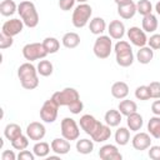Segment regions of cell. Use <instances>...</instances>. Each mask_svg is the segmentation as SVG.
<instances>
[{
	"label": "cell",
	"instance_id": "cell-1",
	"mask_svg": "<svg viewBox=\"0 0 160 160\" xmlns=\"http://www.w3.org/2000/svg\"><path fill=\"white\" fill-rule=\"evenodd\" d=\"M39 72L36 66H34L30 61L21 64L18 68V78L20 84L26 90H34L39 86Z\"/></svg>",
	"mask_w": 160,
	"mask_h": 160
},
{
	"label": "cell",
	"instance_id": "cell-2",
	"mask_svg": "<svg viewBox=\"0 0 160 160\" xmlns=\"http://www.w3.org/2000/svg\"><path fill=\"white\" fill-rule=\"evenodd\" d=\"M114 51H115V60L119 66L129 68L130 65H132L134 54H132V49L129 41L119 40L114 46Z\"/></svg>",
	"mask_w": 160,
	"mask_h": 160
},
{
	"label": "cell",
	"instance_id": "cell-3",
	"mask_svg": "<svg viewBox=\"0 0 160 160\" xmlns=\"http://www.w3.org/2000/svg\"><path fill=\"white\" fill-rule=\"evenodd\" d=\"M18 12L24 21L25 26L28 28H35L39 24V14L34 5V2L29 0H24L18 5Z\"/></svg>",
	"mask_w": 160,
	"mask_h": 160
},
{
	"label": "cell",
	"instance_id": "cell-4",
	"mask_svg": "<svg viewBox=\"0 0 160 160\" xmlns=\"http://www.w3.org/2000/svg\"><path fill=\"white\" fill-rule=\"evenodd\" d=\"M91 15H92V9L89 4H86V2L79 4L72 11V18H71L72 25L78 29H81V28L86 26Z\"/></svg>",
	"mask_w": 160,
	"mask_h": 160
},
{
	"label": "cell",
	"instance_id": "cell-5",
	"mask_svg": "<svg viewBox=\"0 0 160 160\" xmlns=\"http://www.w3.org/2000/svg\"><path fill=\"white\" fill-rule=\"evenodd\" d=\"M92 51L98 59H108L112 51V41L109 35H99L94 42Z\"/></svg>",
	"mask_w": 160,
	"mask_h": 160
},
{
	"label": "cell",
	"instance_id": "cell-6",
	"mask_svg": "<svg viewBox=\"0 0 160 160\" xmlns=\"http://www.w3.org/2000/svg\"><path fill=\"white\" fill-rule=\"evenodd\" d=\"M49 55L42 45V42H30L26 44L22 48V56L25 58V60L32 62L35 60H41L45 59V56Z\"/></svg>",
	"mask_w": 160,
	"mask_h": 160
},
{
	"label": "cell",
	"instance_id": "cell-7",
	"mask_svg": "<svg viewBox=\"0 0 160 160\" xmlns=\"http://www.w3.org/2000/svg\"><path fill=\"white\" fill-rule=\"evenodd\" d=\"M51 98L59 104V106H69L72 102H75L76 100H79L80 95H79V91L76 89L65 88V89H62L60 91L54 92Z\"/></svg>",
	"mask_w": 160,
	"mask_h": 160
},
{
	"label": "cell",
	"instance_id": "cell-8",
	"mask_svg": "<svg viewBox=\"0 0 160 160\" xmlns=\"http://www.w3.org/2000/svg\"><path fill=\"white\" fill-rule=\"evenodd\" d=\"M59 108H60L59 104H58L52 98L48 99V100L42 104V106H41V109H40V119H41L44 122H46V124L54 122V121L56 120V118H58Z\"/></svg>",
	"mask_w": 160,
	"mask_h": 160
},
{
	"label": "cell",
	"instance_id": "cell-9",
	"mask_svg": "<svg viewBox=\"0 0 160 160\" xmlns=\"http://www.w3.org/2000/svg\"><path fill=\"white\" fill-rule=\"evenodd\" d=\"M60 129H61V136L65 138L69 141L72 140H78L80 136V129L78 122L71 119V118H64L61 120L60 124Z\"/></svg>",
	"mask_w": 160,
	"mask_h": 160
},
{
	"label": "cell",
	"instance_id": "cell-10",
	"mask_svg": "<svg viewBox=\"0 0 160 160\" xmlns=\"http://www.w3.org/2000/svg\"><path fill=\"white\" fill-rule=\"evenodd\" d=\"M126 35H128V39L130 40V42L138 48H141V46H145L148 44V36H146V32L138 28V26H131L130 29H128L126 31Z\"/></svg>",
	"mask_w": 160,
	"mask_h": 160
},
{
	"label": "cell",
	"instance_id": "cell-11",
	"mask_svg": "<svg viewBox=\"0 0 160 160\" xmlns=\"http://www.w3.org/2000/svg\"><path fill=\"white\" fill-rule=\"evenodd\" d=\"M24 26H25V24H24L22 20H20V19H10V20H6L2 24L1 32L8 35V36H12L14 38V36L19 35L22 31Z\"/></svg>",
	"mask_w": 160,
	"mask_h": 160
},
{
	"label": "cell",
	"instance_id": "cell-12",
	"mask_svg": "<svg viewBox=\"0 0 160 160\" xmlns=\"http://www.w3.org/2000/svg\"><path fill=\"white\" fill-rule=\"evenodd\" d=\"M46 134V129L44 126V124L39 122V121H32L26 126V135L29 136L30 140L32 141H40L44 139Z\"/></svg>",
	"mask_w": 160,
	"mask_h": 160
},
{
	"label": "cell",
	"instance_id": "cell-13",
	"mask_svg": "<svg viewBox=\"0 0 160 160\" xmlns=\"http://www.w3.org/2000/svg\"><path fill=\"white\" fill-rule=\"evenodd\" d=\"M131 145L138 151L148 150L151 146V135L149 132H138L134 135L131 140Z\"/></svg>",
	"mask_w": 160,
	"mask_h": 160
},
{
	"label": "cell",
	"instance_id": "cell-14",
	"mask_svg": "<svg viewBox=\"0 0 160 160\" xmlns=\"http://www.w3.org/2000/svg\"><path fill=\"white\" fill-rule=\"evenodd\" d=\"M99 158L102 160H121L122 155L120 154L116 145L105 144L99 150Z\"/></svg>",
	"mask_w": 160,
	"mask_h": 160
},
{
	"label": "cell",
	"instance_id": "cell-15",
	"mask_svg": "<svg viewBox=\"0 0 160 160\" xmlns=\"http://www.w3.org/2000/svg\"><path fill=\"white\" fill-rule=\"evenodd\" d=\"M125 31H126V29H125V25L121 20H112L108 25L109 36L114 40H121L122 36L125 35Z\"/></svg>",
	"mask_w": 160,
	"mask_h": 160
},
{
	"label": "cell",
	"instance_id": "cell-16",
	"mask_svg": "<svg viewBox=\"0 0 160 160\" xmlns=\"http://www.w3.org/2000/svg\"><path fill=\"white\" fill-rule=\"evenodd\" d=\"M99 124H100V121L96 120V119H95L92 115H90V114L82 115V116L80 118V121H79L80 128H81L88 135H91V134L96 130V128L99 126Z\"/></svg>",
	"mask_w": 160,
	"mask_h": 160
},
{
	"label": "cell",
	"instance_id": "cell-17",
	"mask_svg": "<svg viewBox=\"0 0 160 160\" xmlns=\"http://www.w3.org/2000/svg\"><path fill=\"white\" fill-rule=\"evenodd\" d=\"M111 136V130L110 126L108 124H102L100 122L99 126L96 128V130L90 135V138L95 141V142H104L106 140H109Z\"/></svg>",
	"mask_w": 160,
	"mask_h": 160
},
{
	"label": "cell",
	"instance_id": "cell-18",
	"mask_svg": "<svg viewBox=\"0 0 160 160\" xmlns=\"http://www.w3.org/2000/svg\"><path fill=\"white\" fill-rule=\"evenodd\" d=\"M51 151H54L58 155H65L70 151V141L66 140L65 138H55L51 141Z\"/></svg>",
	"mask_w": 160,
	"mask_h": 160
},
{
	"label": "cell",
	"instance_id": "cell-19",
	"mask_svg": "<svg viewBox=\"0 0 160 160\" xmlns=\"http://www.w3.org/2000/svg\"><path fill=\"white\" fill-rule=\"evenodd\" d=\"M111 95L115 99L122 100L129 95V85L124 81H116L111 86Z\"/></svg>",
	"mask_w": 160,
	"mask_h": 160
},
{
	"label": "cell",
	"instance_id": "cell-20",
	"mask_svg": "<svg viewBox=\"0 0 160 160\" xmlns=\"http://www.w3.org/2000/svg\"><path fill=\"white\" fill-rule=\"evenodd\" d=\"M136 4L132 1V2H129V4H125V5H118V14L121 19H125V20H130L135 16L136 14Z\"/></svg>",
	"mask_w": 160,
	"mask_h": 160
},
{
	"label": "cell",
	"instance_id": "cell-21",
	"mask_svg": "<svg viewBox=\"0 0 160 160\" xmlns=\"http://www.w3.org/2000/svg\"><path fill=\"white\" fill-rule=\"evenodd\" d=\"M121 119H122V114L119 111V110H115V109H110L105 112L104 115V120H105V124H108L110 128H116L120 125L121 122Z\"/></svg>",
	"mask_w": 160,
	"mask_h": 160
},
{
	"label": "cell",
	"instance_id": "cell-22",
	"mask_svg": "<svg viewBox=\"0 0 160 160\" xmlns=\"http://www.w3.org/2000/svg\"><path fill=\"white\" fill-rule=\"evenodd\" d=\"M126 124H128V128L130 129V131L136 132V131L141 130V128L144 125V120H142V116L136 111V112H132L129 116H126Z\"/></svg>",
	"mask_w": 160,
	"mask_h": 160
},
{
	"label": "cell",
	"instance_id": "cell-23",
	"mask_svg": "<svg viewBox=\"0 0 160 160\" xmlns=\"http://www.w3.org/2000/svg\"><path fill=\"white\" fill-rule=\"evenodd\" d=\"M158 25H159L158 18H156L152 12L149 14V15L142 16L141 26H142V30H144L145 32H155V30L158 29Z\"/></svg>",
	"mask_w": 160,
	"mask_h": 160
},
{
	"label": "cell",
	"instance_id": "cell-24",
	"mask_svg": "<svg viewBox=\"0 0 160 160\" xmlns=\"http://www.w3.org/2000/svg\"><path fill=\"white\" fill-rule=\"evenodd\" d=\"M89 30L91 34L94 35H102V32L106 30V22L100 16H96L94 19L90 20V24H89Z\"/></svg>",
	"mask_w": 160,
	"mask_h": 160
},
{
	"label": "cell",
	"instance_id": "cell-25",
	"mask_svg": "<svg viewBox=\"0 0 160 160\" xmlns=\"http://www.w3.org/2000/svg\"><path fill=\"white\" fill-rule=\"evenodd\" d=\"M154 58V50L150 48V46H141L139 48L138 52H136V60L142 64V65H146L149 64Z\"/></svg>",
	"mask_w": 160,
	"mask_h": 160
},
{
	"label": "cell",
	"instance_id": "cell-26",
	"mask_svg": "<svg viewBox=\"0 0 160 160\" xmlns=\"http://www.w3.org/2000/svg\"><path fill=\"white\" fill-rule=\"evenodd\" d=\"M118 110L124 115V116H129L130 114L132 112H136L138 111V105L134 100H129V99H122L120 102H119V106H118Z\"/></svg>",
	"mask_w": 160,
	"mask_h": 160
},
{
	"label": "cell",
	"instance_id": "cell-27",
	"mask_svg": "<svg viewBox=\"0 0 160 160\" xmlns=\"http://www.w3.org/2000/svg\"><path fill=\"white\" fill-rule=\"evenodd\" d=\"M61 42L66 49H75L80 44V36H79L78 32L70 31V32L64 34V36L61 39Z\"/></svg>",
	"mask_w": 160,
	"mask_h": 160
},
{
	"label": "cell",
	"instance_id": "cell-28",
	"mask_svg": "<svg viewBox=\"0 0 160 160\" xmlns=\"http://www.w3.org/2000/svg\"><path fill=\"white\" fill-rule=\"evenodd\" d=\"M115 142L120 146H125L129 141H130V129L128 128H124V126H120L116 131H115Z\"/></svg>",
	"mask_w": 160,
	"mask_h": 160
},
{
	"label": "cell",
	"instance_id": "cell-29",
	"mask_svg": "<svg viewBox=\"0 0 160 160\" xmlns=\"http://www.w3.org/2000/svg\"><path fill=\"white\" fill-rule=\"evenodd\" d=\"M76 151L79 154H82V155H88V154H91L92 150H94V140L91 139H80L76 141Z\"/></svg>",
	"mask_w": 160,
	"mask_h": 160
},
{
	"label": "cell",
	"instance_id": "cell-30",
	"mask_svg": "<svg viewBox=\"0 0 160 160\" xmlns=\"http://www.w3.org/2000/svg\"><path fill=\"white\" fill-rule=\"evenodd\" d=\"M148 131L152 138L160 140V116L154 115L152 118L149 119V121H148Z\"/></svg>",
	"mask_w": 160,
	"mask_h": 160
},
{
	"label": "cell",
	"instance_id": "cell-31",
	"mask_svg": "<svg viewBox=\"0 0 160 160\" xmlns=\"http://www.w3.org/2000/svg\"><path fill=\"white\" fill-rule=\"evenodd\" d=\"M21 134H22V131H21L20 125H18V124H15V122L8 124V125L5 126V129H4V136H5L8 140H10V141H12L14 139H16V138L20 136Z\"/></svg>",
	"mask_w": 160,
	"mask_h": 160
},
{
	"label": "cell",
	"instance_id": "cell-32",
	"mask_svg": "<svg viewBox=\"0 0 160 160\" xmlns=\"http://www.w3.org/2000/svg\"><path fill=\"white\" fill-rule=\"evenodd\" d=\"M51 145H49L46 141H36V144L32 148V152L36 158H48L50 154Z\"/></svg>",
	"mask_w": 160,
	"mask_h": 160
},
{
	"label": "cell",
	"instance_id": "cell-33",
	"mask_svg": "<svg viewBox=\"0 0 160 160\" xmlns=\"http://www.w3.org/2000/svg\"><path fill=\"white\" fill-rule=\"evenodd\" d=\"M18 11V5L14 0H2L0 2V14L2 16H11Z\"/></svg>",
	"mask_w": 160,
	"mask_h": 160
},
{
	"label": "cell",
	"instance_id": "cell-34",
	"mask_svg": "<svg viewBox=\"0 0 160 160\" xmlns=\"http://www.w3.org/2000/svg\"><path fill=\"white\" fill-rule=\"evenodd\" d=\"M42 45L46 50L48 54H55L59 51L60 49V42L56 38H52V36H48L42 40Z\"/></svg>",
	"mask_w": 160,
	"mask_h": 160
},
{
	"label": "cell",
	"instance_id": "cell-35",
	"mask_svg": "<svg viewBox=\"0 0 160 160\" xmlns=\"http://www.w3.org/2000/svg\"><path fill=\"white\" fill-rule=\"evenodd\" d=\"M36 69H38L39 75H41V76H45V78H46V76H50V75L52 74V71H54V65L51 64V61L41 59V60L39 61V64H38Z\"/></svg>",
	"mask_w": 160,
	"mask_h": 160
},
{
	"label": "cell",
	"instance_id": "cell-36",
	"mask_svg": "<svg viewBox=\"0 0 160 160\" xmlns=\"http://www.w3.org/2000/svg\"><path fill=\"white\" fill-rule=\"evenodd\" d=\"M10 142H11V146H12L15 150L21 151V150H25V149L29 146V136L21 134L20 136H18L16 139H14V140L10 141Z\"/></svg>",
	"mask_w": 160,
	"mask_h": 160
},
{
	"label": "cell",
	"instance_id": "cell-37",
	"mask_svg": "<svg viewBox=\"0 0 160 160\" xmlns=\"http://www.w3.org/2000/svg\"><path fill=\"white\" fill-rule=\"evenodd\" d=\"M136 11L142 16L149 15L152 12V5L149 0H139L136 2Z\"/></svg>",
	"mask_w": 160,
	"mask_h": 160
},
{
	"label": "cell",
	"instance_id": "cell-38",
	"mask_svg": "<svg viewBox=\"0 0 160 160\" xmlns=\"http://www.w3.org/2000/svg\"><path fill=\"white\" fill-rule=\"evenodd\" d=\"M135 98L138 100H141V101H146V100L151 99L149 86L148 85H140V86H138L136 90H135Z\"/></svg>",
	"mask_w": 160,
	"mask_h": 160
},
{
	"label": "cell",
	"instance_id": "cell-39",
	"mask_svg": "<svg viewBox=\"0 0 160 160\" xmlns=\"http://www.w3.org/2000/svg\"><path fill=\"white\" fill-rule=\"evenodd\" d=\"M148 86L151 99H160V81H151Z\"/></svg>",
	"mask_w": 160,
	"mask_h": 160
},
{
	"label": "cell",
	"instance_id": "cell-40",
	"mask_svg": "<svg viewBox=\"0 0 160 160\" xmlns=\"http://www.w3.org/2000/svg\"><path fill=\"white\" fill-rule=\"evenodd\" d=\"M148 46H150L152 50H160V34H152L150 38H148Z\"/></svg>",
	"mask_w": 160,
	"mask_h": 160
},
{
	"label": "cell",
	"instance_id": "cell-41",
	"mask_svg": "<svg viewBox=\"0 0 160 160\" xmlns=\"http://www.w3.org/2000/svg\"><path fill=\"white\" fill-rule=\"evenodd\" d=\"M14 44V40H12V36H8L5 34H0V49L1 50H5L8 48H10L11 45Z\"/></svg>",
	"mask_w": 160,
	"mask_h": 160
},
{
	"label": "cell",
	"instance_id": "cell-42",
	"mask_svg": "<svg viewBox=\"0 0 160 160\" xmlns=\"http://www.w3.org/2000/svg\"><path fill=\"white\" fill-rule=\"evenodd\" d=\"M68 109L70 110V112H71V114L78 115V114H80V112L82 111V109H84V104H82V101L79 99V100H76L75 102H72L71 105H69V106H68Z\"/></svg>",
	"mask_w": 160,
	"mask_h": 160
},
{
	"label": "cell",
	"instance_id": "cell-43",
	"mask_svg": "<svg viewBox=\"0 0 160 160\" xmlns=\"http://www.w3.org/2000/svg\"><path fill=\"white\" fill-rule=\"evenodd\" d=\"M148 155L152 160H160V145H151L149 148Z\"/></svg>",
	"mask_w": 160,
	"mask_h": 160
},
{
	"label": "cell",
	"instance_id": "cell-44",
	"mask_svg": "<svg viewBox=\"0 0 160 160\" xmlns=\"http://www.w3.org/2000/svg\"><path fill=\"white\" fill-rule=\"evenodd\" d=\"M35 158H36L35 154L32 151H29V150H21L18 154L19 160H35Z\"/></svg>",
	"mask_w": 160,
	"mask_h": 160
},
{
	"label": "cell",
	"instance_id": "cell-45",
	"mask_svg": "<svg viewBox=\"0 0 160 160\" xmlns=\"http://www.w3.org/2000/svg\"><path fill=\"white\" fill-rule=\"evenodd\" d=\"M76 0H59V8L64 11H69L74 8Z\"/></svg>",
	"mask_w": 160,
	"mask_h": 160
},
{
	"label": "cell",
	"instance_id": "cell-46",
	"mask_svg": "<svg viewBox=\"0 0 160 160\" xmlns=\"http://www.w3.org/2000/svg\"><path fill=\"white\" fill-rule=\"evenodd\" d=\"M18 156L12 150H4L1 154V160H16Z\"/></svg>",
	"mask_w": 160,
	"mask_h": 160
},
{
	"label": "cell",
	"instance_id": "cell-47",
	"mask_svg": "<svg viewBox=\"0 0 160 160\" xmlns=\"http://www.w3.org/2000/svg\"><path fill=\"white\" fill-rule=\"evenodd\" d=\"M151 112H152L154 115L160 116V100H159V99L155 100V101L151 104Z\"/></svg>",
	"mask_w": 160,
	"mask_h": 160
},
{
	"label": "cell",
	"instance_id": "cell-48",
	"mask_svg": "<svg viewBox=\"0 0 160 160\" xmlns=\"http://www.w3.org/2000/svg\"><path fill=\"white\" fill-rule=\"evenodd\" d=\"M116 5H125V4H129V2H132V0H114Z\"/></svg>",
	"mask_w": 160,
	"mask_h": 160
},
{
	"label": "cell",
	"instance_id": "cell-49",
	"mask_svg": "<svg viewBox=\"0 0 160 160\" xmlns=\"http://www.w3.org/2000/svg\"><path fill=\"white\" fill-rule=\"evenodd\" d=\"M155 10H156L158 15H160V1H158V2L155 4Z\"/></svg>",
	"mask_w": 160,
	"mask_h": 160
},
{
	"label": "cell",
	"instance_id": "cell-50",
	"mask_svg": "<svg viewBox=\"0 0 160 160\" xmlns=\"http://www.w3.org/2000/svg\"><path fill=\"white\" fill-rule=\"evenodd\" d=\"M76 1H78L79 4H84V2H86L88 0H76Z\"/></svg>",
	"mask_w": 160,
	"mask_h": 160
}]
</instances>
